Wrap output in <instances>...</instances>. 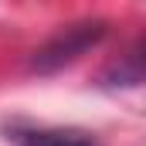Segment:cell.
I'll return each mask as SVG.
<instances>
[{"mask_svg": "<svg viewBox=\"0 0 146 146\" xmlns=\"http://www.w3.org/2000/svg\"><path fill=\"white\" fill-rule=\"evenodd\" d=\"M10 139L17 146H92L85 133L75 129H34V126H14Z\"/></svg>", "mask_w": 146, "mask_h": 146, "instance_id": "cell-2", "label": "cell"}, {"mask_svg": "<svg viewBox=\"0 0 146 146\" xmlns=\"http://www.w3.org/2000/svg\"><path fill=\"white\" fill-rule=\"evenodd\" d=\"M106 31H109L106 21H82V24H72V27H61L51 41H44L34 51L31 72L51 75L58 68H65V65H72V61H78L88 48H95L106 37Z\"/></svg>", "mask_w": 146, "mask_h": 146, "instance_id": "cell-1", "label": "cell"}]
</instances>
